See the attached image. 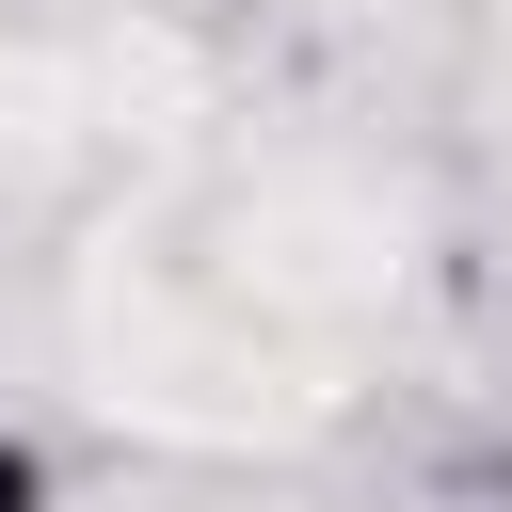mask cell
<instances>
[{
	"label": "cell",
	"mask_w": 512,
	"mask_h": 512,
	"mask_svg": "<svg viewBox=\"0 0 512 512\" xmlns=\"http://www.w3.org/2000/svg\"><path fill=\"white\" fill-rule=\"evenodd\" d=\"M0 512H48V448H32L16 416H0Z\"/></svg>",
	"instance_id": "cell-1"
}]
</instances>
